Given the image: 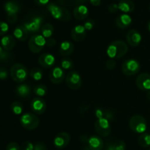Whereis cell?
I'll list each match as a JSON object with an SVG mask.
<instances>
[{"label": "cell", "instance_id": "cell-1", "mask_svg": "<svg viewBox=\"0 0 150 150\" xmlns=\"http://www.w3.org/2000/svg\"><path fill=\"white\" fill-rule=\"evenodd\" d=\"M128 46L123 41H113L107 48V54L111 59H120L127 53Z\"/></svg>", "mask_w": 150, "mask_h": 150}, {"label": "cell", "instance_id": "cell-2", "mask_svg": "<svg viewBox=\"0 0 150 150\" xmlns=\"http://www.w3.org/2000/svg\"><path fill=\"white\" fill-rule=\"evenodd\" d=\"M48 12L53 18L61 21H68L71 19V13L67 8L54 3H50L47 6Z\"/></svg>", "mask_w": 150, "mask_h": 150}, {"label": "cell", "instance_id": "cell-3", "mask_svg": "<svg viewBox=\"0 0 150 150\" xmlns=\"http://www.w3.org/2000/svg\"><path fill=\"white\" fill-rule=\"evenodd\" d=\"M4 9L7 14V21L10 24L16 23L18 19V13L21 9L18 2L13 0L6 1L4 4Z\"/></svg>", "mask_w": 150, "mask_h": 150}, {"label": "cell", "instance_id": "cell-4", "mask_svg": "<svg viewBox=\"0 0 150 150\" xmlns=\"http://www.w3.org/2000/svg\"><path fill=\"white\" fill-rule=\"evenodd\" d=\"M11 78L16 82H23L27 79L28 70L21 63H16L12 66L10 71Z\"/></svg>", "mask_w": 150, "mask_h": 150}, {"label": "cell", "instance_id": "cell-5", "mask_svg": "<svg viewBox=\"0 0 150 150\" xmlns=\"http://www.w3.org/2000/svg\"><path fill=\"white\" fill-rule=\"evenodd\" d=\"M129 126L136 133L142 134L145 132L147 128V123L144 118L140 115H135L132 116L129 121Z\"/></svg>", "mask_w": 150, "mask_h": 150}, {"label": "cell", "instance_id": "cell-6", "mask_svg": "<svg viewBox=\"0 0 150 150\" xmlns=\"http://www.w3.org/2000/svg\"><path fill=\"white\" fill-rule=\"evenodd\" d=\"M21 126L28 130H33L38 126L40 124L39 118L34 113H26L20 119Z\"/></svg>", "mask_w": 150, "mask_h": 150}, {"label": "cell", "instance_id": "cell-7", "mask_svg": "<svg viewBox=\"0 0 150 150\" xmlns=\"http://www.w3.org/2000/svg\"><path fill=\"white\" fill-rule=\"evenodd\" d=\"M45 38V37L39 34L32 35L28 43L29 50L33 53H39L42 51L46 44V40Z\"/></svg>", "mask_w": 150, "mask_h": 150}, {"label": "cell", "instance_id": "cell-8", "mask_svg": "<svg viewBox=\"0 0 150 150\" xmlns=\"http://www.w3.org/2000/svg\"><path fill=\"white\" fill-rule=\"evenodd\" d=\"M141 65L138 60L129 59L125 60L122 66V71L127 76H133L140 71Z\"/></svg>", "mask_w": 150, "mask_h": 150}, {"label": "cell", "instance_id": "cell-9", "mask_svg": "<svg viewBox=\"0 0 150 150\" xmlns=\"http://www.w3.org/2000/svg\"><path fill=\"white\" fill-rule=\"evenodd\" d=\"M95 129L97 133L102 137H107L111 133V128L109 120L105 118L98 119L95 123Z\"/></svg>", "mask_w": 150, "mask_h": 150}, {"label": "cell", "instance_id": "cell-10", "mask_svg": "<svg viewBox=\"0 0 150 150\" xmlns=\"http://www.w3.org/2000/svg\"><path fill=\"white\" fill-rule=\"evenodd\" d=\"M43 22V19L41 16H34L30 20L24 22L23 24V26L27 29L29 33L35 34L41 31L42 24Z\"/></svg>", "mask_w": 150, "mask_h": 150}, {"label": "cell", "instance_id": "cell-11", "mask_svg": "<svg viewBox=\"0 0 150 150\" xmlns=\"http://www.w3.org/2000/svg\"><path fill=\"white\" fill-rule=\"evenodd\" d=\"M65 82L67 86L72 90H77L82 84V79L77 71H72L66 76Z\"/></svg>", "mask_w": 150, "mask_h": 150}, {"label": "cell", "instance_id": "cell-12", "mask_svg": "<svg viewBox=\"0 0 150 150\" xmlns=\"http://www.w3.org/2000/svg\"><path fill=\"white\" fill-rule=\"evenodd\" d=\"M70 141V136L65 132H61L57 134L54 139V144L57 149H64Z\"/></svg>", "mask_w": 150, "mask_h": 150}, {"label": "cell", "instance_id": "cell-13", "mask_svg": "<svg viewBox=\"0 0 150 150\" xmlns=\"http://www.w3.org/2000/svg\"><path fill=\"white\" fill-rule=\"evenodd\" d=\"M136 85L142 91H150V74L148 73H142L136 78Z\"/></svg>", "mask_w": 150, "mask_h": 150}, {"label": "cell", "instance_id": "cell-14", "mask_svg": "<svg viewBox=\"0 0 150 150\" xmlns=\"http://www.w3.org/2000/svg\"><path fill=\"white\" fill-rule=\"evenodd\" d=\"M31 108L36 114H42L46 110V103L40 97H36L31 101Z\"/></svg>", "mask_w": 150, "mask_h": 150}, {"label": "cell", "instance_id": "cell-15", "mask_svg": "<svg viewBox=\"0 0 150 150\" xmlns=\"http://www.w3.org/2000/svg\"><path fill=\"white\" fill-rule=\"evenodd\" d=\"M64 69L62 67H57L51 69L49 74V78L51 82L54 84H59L64 80Z\"/></svg>", "mask_w": 150, "mask_h": 150}, {"label": "cell", "instance_id": "cell-16", "mask_svg": "<svg viewBox=\"0 0 150 150\" xmlns=\"http://www.w3.org/2000/svg\"><path fill=\"white\" fill-rule=\"evenodd\" d=\"M142 35L136 29H131L127 32L126 35V40L130 46L136 47L142 42Z\"/></svg>", "mask_w": 150, "mask_h": 150}, {"label": "cell", "instance_id": "cell-17", "mask_svg": "<svg viewBox=\"0 0 150 150\" xmlns=\"http://www.w3.org/2000/svg\"><path fill=\"white\" fill-rule=\"evenodd\" d=\"M86 35V29L83 25H76L71 31V37L75 41L80 42L85 38Z\"/></svg>", "mask_w": 150, "mask_h": 150}, {"label": "cell", "instance_id": "cell-18", "mask_svg": "<svg viewBox=\"0 0 150 150\" xmlns=\"http://www.w3.org/2000/svg\"><path fill=\"white\" fill-rule=\"evenodd\" d=\"M87 146L91 150H103L104 147V142L100 137L92 135L88 138Z\"/></svg>", "mask_w": 150, "mask_h": 150}, {"label": "cell", "instance_id": "cell-19", "mask_svg": "<svg viewBox=\"0 0 150 150\" xmlns=\"http://www.w3.org/2000/svg\"><path fill=\"white\" fill-rule=\"evenodd\" d=\"M55 57L50 53H45L40 56L38 59V63L43 68H50L55 63Z\"/></svg>", "mask_w": 150, "mask_h": 150}, {"label": "cell", "instance_id": "cell-20", "mask_svg": "<svg viewBox=\"0 0 150 150\" xmlns=\"http://www.w3.org/2000/svg\"><path fill=\"white\" fill-rule=\"evenodd\" d=\"M132 23V19L129 15L122 14L120 15L116 19V24L120 29H126Z\"/></svg>", "mask_w": 150, "mask_h": 150}, {"label": "cell", "instance_id": "cell-21", "mask_svg": "<svg viewBox=\"0 0 150 150\" xmlns=\"http://www.w3.org/2000/svg\"><path fill=\"white\" fill-rule=\"evenodd\" d=\"M89 15V10L84 4L77 6L73 10V16L78 20H84Z\"/></svg>", "mask_w": 150, "mask_h": 150}, {"label": "cell", "instance_id": "cell-22", "mask_svg": "<svg viewBox=\"0 0 150 150\" xmlns=\"http://www.w3.org/2000/svg\"><path fill=\"white\" fill-rule=\"evenodd\" d=\"M16 44V39L11 35H5L1 39V46L6 51L13 49Z\"/></svg>", "mask_w": 150, "mask_h": 150}, {"label": "cell", "instance_id": "cell-23", "mask_svg": "<svg viewBox=\"0 0 150 150\" xmlns=\"http://www.w3.org/2000/svg\"><path fill=\"white\" fill-rule=\"evenodd\" d=\"M15 38L20 41H25L29 36V32L23 26V25H19L13 31Z\"/></svg>", "mask_w": 150, "mask_h": 150}, {"label": "cell", "instance_id": "cell-24", "mask_svg": "<svg viewBox=\"0 0 150 150\" xmlns=\"http://www.w3.org/2000/svg\"><path fill=\"white\" fill-rule=\"evenodd\" d=\"M119 10L125 13H131L134 10L135 4L131 0H121L118 3Z\"/></svg>", "mask_w": 150, "mask_h": 150}, {"label": "cell", "instance_id": "cell-25", "mask_svg": "<svg viewBox=\"0 0 150 150\" xmlns=\"http://www.w3.org/2000/svg\"><path fill=\"white\" fill-rule=\"evenodd\" d=\"M74 50V45L70 41H63L59 46V53L62 56H68L73 53Z\"/></svg>", "mask_w": 150, "mask_h": 150}, {"label": "cell", "instance_id": "cell-26", "mask_svg": "<svg viewBox=\"0 0 150 150\" xmlns=\"http://www.w3.org/2000/svg\"><path fill=\"white\" fill-rule=\"evenodd\" d=\"M16 92L19 96L27 98L31 94V87L27 84H21L16 88Z\"/></svg>", "mask_w": 150, "mask_h": 150}, {"label": "cell", "instance_id": "cell-27", "mask_svg": "<svg viewBox=\"0 0 150 150\" xmlns=\"http://www.w3.org/2000/svg\"><path fill=\"white\" fill-rule=\"evenodd\" d=\"M58 4L61 6H67V7H77L81 4H84L88 0H57Z\"/></svg>", "mask_w": 150, "mask_h": 150}, {"label": "cell", "instance_id": "cell-28", "mask_svg": "<svg viewBox=\"0 0 150 150\" xmlns=\"http://www.w3.org/2000/svg\"><path fill=\"white\" fill-rule=\"evenodd\" d=\"M41 33L42 35L45 38H49L52 36L54 33V26L52 24L49 23H46L43 24L41 28Z\"/></svg>", "mask_w": 150, "mask_h": 150}, {"label": "cell", "instance_id": "cell-29", "mask_svg": "<svg viewBox=\"0 0 150 150\" xmlns=\"http://www.w3.org/2000/svg\"><path fill=\"white\" fill-rule=\"evenodd\" d=\"M139 144L143 148H147L150 146V134L144 132L139 136Z\"/></svg>", "mask_w": 150, "mask_h": 150}, {"label": "cell", "instance_id": "cell-30", "mask_svg": "<svg viewBox=\"0 0 150 150\" xmlns=\"http://www.w3.org/2000/svg\"><path fill=\"white\" fill-rule=\"evenodd\" d=\"M10 108H11L12 112L16 115L21 114L23 110V105L19 101H13L10 105Z\"/></svg>", "mask_w": 150, "mask_h": 150}, {"label": "cell", "instance_id": "cell-31", "mask_svg": "<svg viewBox=\"0 0 150 150\" xmlns=\"http://www.w3.org/2000/svg\"><path fill=\"white\" fill-rule=\"evenodd\" d=\"M47 92H48V88L44 85H38L35 86V88H34L35 94H36L37 96L40 97L44 96L45 95H46Z\"/></svg>", "mask_w": 150, "mask_h": 150}, {"label": "cell", "instance_id": "cell-32", "mask_svg": "<svg viewBox=\"0 0 150 150\" xmlns=\"http://www.w3.org/2000/svg\"><path fill=\"white\" fill-rule=\"evenodd\" d=\"M29 75L33 79L36 81H39L42 78V71L39 68H35V69H31L30 72H29Z\"/></svg>", "mask_w": 150, "mask_h": 150}, {"label": "cell", "instance_id": "cell-33", "mask_svg": "<svg viewBox=\"0 0 150 150\" xmlns=\"http://www.w3.org/2000/svg\"><path fill=\"white\" fill-rule=\"evenodd\" d=\"M61 66L63 69L65 70H70L73 67V63L72 60L69 58H64L62 60Z\"/></svg>", "mask_w": 150, "mask_h": 150}, {"label": "cell", "instance_id": "cell-34", "mask_svg": "<svg viewBox=\"0 0 150 150\" xmlns=\"http://www.w3.org/2000/svg\"><path fill=\"white\" fill-rule=\"evenodd\" d=\"M114 150H125L126 144L123 141L117 140L115 142L113 143Z\"/></svg>", "mask_w": 150, "mask_h": 150}, {"label": "cell", "instance_id": "cell-35", "mask_svg": "<svg viewBox=\"0 0 150 150\" xmlns=\"http://www.w3.org/2000/svg\"><path fill=\"white\" fill-rule=\"evenodd\" d=\"M10 53L7 52L6 50L2 48V46H0V61H6L10 58Z\"/></svg>", "mask_w": 150, "mask_h": 150}, {"label": "cell", "instance_id": "cell-36", "mask_svg": "<svg viewBox=\"0 0 150 150\" xmlns=\"http://www.w3.org/2000/svg\"><path fill=\"white\" fill-rule=\"evenodd\" d=\"M9 30V26L6 22L0 21V35H5Z\"/></svg>", "mask_w": 150, "mask_h": 150}, {"label": "cell", "instance_id": "cell-37", "mask_svg": "<svg viewBox=\"0 0 150 150\" xmlns=\"http://www.w3.org/2000/svg\"><path fill=\"white\" fill-rule=\"evenodd\" d=\"M21 150H34L35 146L30 141H24L21 145Z\"/></svg>", "mask_w": 150, "mask_h": 150}, {"label": "cell", "instance_id": "cell-38", "mask_svg": "<svg viewBox=\"0 0 150 150\" xmlns=\"http://www.w3.org/2000/svg\"><path fill=\"white\" fill-rule=\"evenodd\" d=\"M6 150H21V148L17 143L10 142L7 145Z\"/></svg>", "mask_w": 150, "mask_h": 150}, {"label": "cell", "instance_id": "cell-39", "mask_svg": "<svg viewBox=\"0 0 150 150\" xmlns=\"http://www.w3.org/2000/svg\"><path fill=\"white\" fill-rule=\"evenodd\" d=\"M94 25H95V21H94L93 19H88L84 23L83 26L86 30H91L93 28Z\"/></svg>", "mask_w": 150, "mask_h": 150}, {"label": "cell", "instance_id": "cell-40", "mask_svg": "<svg viewBox=\"0 0 150 150\" xmlns=\"http://www.w3.org/2000/svg\"><path fill=\"white\" fill-rule=\"evenodd\" d=\"M8 76V72L5 68H0V79L4 80Z\"/></svg>", "mask_w": 150, "mask_h": 150}, {"label": "cell", "instance_id": "cell-41", "mask_svg": "<svg viewBox=\"0 0 150 150\" xmlns=\"http://www.w3.org/2000/svg\"><path fill=\"white\" fill-rule=\"evenodd\" d=\"M116 66V62L115 60H113V59H109L108 60H107L106 62V67L107 69H109V70H112L115 68Z\"/></svg>", "mask_w": 150, "mask_h": 150}, {"label": "cell", "instance_id": "cell-42", "mask_svg": "<svg viewBox=\"0 0 150 150\" xmlns=\"http://www.w3.org/2000/svg\"><path fill=\"white\" fill-rule=\"evenodd\" d=\"M119 10L118 7V4H116V3H113V4H111L109 6H108V10L111 13H117Z\"/></svg>", "mask_w": 150, "mask_h": 150}, {"label": "cell", "instance_id": "cell-43", "mask_svg": "<svg viewBox=\"0 0 150 150\" xmlns=\"http://www.w3.org/2000/svg\"><path fill=\"white\" fill-rule=\"evenodd\" d=\"M95 116H97L98 119L104 118V116H105V111L100 108L96 109V110H95Z\"/></svg>", "mask_w": 150, "mask_h": 150}, {"label": "cell", "instance_id": "cell-44", "mask_svg": "<svg viewBox=\"0 0 150 150\" xmlns=\"http://www.w3.org/2000/svg\"><path fill=\"white\" fill-rule=\"evenodd\" d=\"M34 150H47V148L45 144L42 143H37L35 145Z\"/></svg>", "mask_w": 150, "mask_h": 150}, {"label": "cell", "instance_id": "cell-45", "mask_svg": "<svg viewBox=\"0 0 150 150\" xmlns=\"http://www.w3.org/2000/svg\"><path fill=\"white\" fill-rule=\"evenodd\" d=\"M56 41L54 38H49L48 40L46 41V45L48 46L49 47H51V46H54L56 45Z\"/></svg>", "mask_w": 150, "mask_h": 150}, {"label": "cell", "instance_id": "cell-46", "mask_svg": "<svg viewBox=\"0 0 150 150\" xmlns=\"http://www.w3.org/2000/svg\"><path fill=\"white\" fill-rule=\"evenodd\" d=\"M35 3L39 6H45L48 4L49 0H35Z\"/></svg>", "mask_w": 150, "mask_h": 150}, {"label": "cell", "instance_id": "cell-47", "mask_svg": "<svg viewBox=\"0 0 150 150\" xmlns=\"http://www.w3.org/2000/svg\"><path fill=\"white\" fill-rule=\"evenodd\" d=\"M105 150H114L113 143H108L105 146Z\"/></svg>", "mask_w": 150, "mask_h": 150}, {"label": "cell", "instance_id": "cell-48", "mask_svg": "<svg viewBox=\"0 0 150 150\" xmlns=\"http://www.w3.org/2000/svg\"><path fill=\"white\" fill-rule=\"evenodd\" d=\"M89 1L94 6H99L101 3V0H89Z\"/></svg>", "mask_w": 150, "mask_h": 150}, {"label": "cell", "instance_id": "cell-49", "mask_svg": "<svg viewBox=\"0 0 150 150\" xmlns=\"http://www.w3.org/2000/svg\"><path fill=\"white\" fill-rule=\"evenodd\" d=\"M146 98H147L148 99H149L150 101V91H148L147 92H146Z\"/></svg>", "mask_w": 150, "mask_h": 150}, {"label": "cell", "instance_id": "cell-50", "mask_svg": "<svg viewBox=\"0 0 150 150\" xmlns=\"http://www.w3.org/2000/svg\"><path fill=\"white\" fill-rule=\"evenodd\" d=\"M83 150H91V149H89V147L87 146H85L84 148H83Z\"/></svg>", "mask_w": 150, "mask_h": 150}, {"label": "cell", "instance_id": "cell-51", "mask_svg": "<svg viewBox=\"0 0 150 150\" xmlns=\"http://www.w3.org/2000/svg\"><path fill=\"white\" fill-rule=\"evenodd\" d=\"M148 29H149V31L150 32V21L148 23Z\"/></svg>", "mask_w": 150, "mask_h": 150}, {"label": "cell", "instance_id": "cell-52", "mask_svg": "<svg viewBox=\"0 0 150 150\" xmlns=\"http://www.w3.org/2000/svg\"><path fill=\"white\" fill-rule=\"evenodd\" d=\"M148 150H150V149H148Z\"/></svg>", "mask_w": 150, "mask_h": 150}, {"label": "cell", "instance_id": "cell-53", "mask_svg": "<svg viewBox=\"0 0 150 150\" xmlns=\"http://www.w3.org/2000/svg\"><path fill=\"white\" fill-rule=\"evenodd\" d=\"M149 10H150V6H149Z\"/></svg>", "mask_w": 150, "mask_h": 150}]
</instances>
